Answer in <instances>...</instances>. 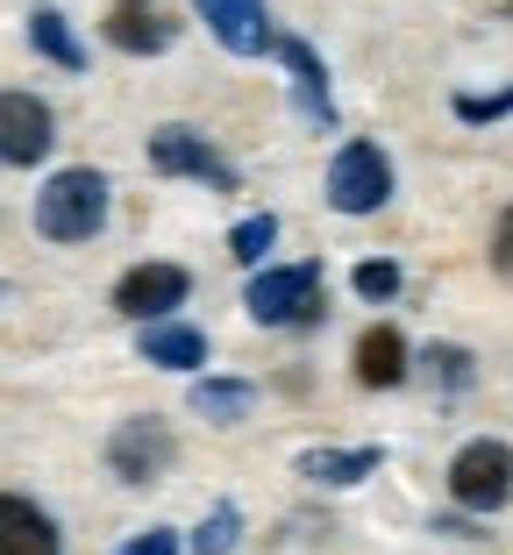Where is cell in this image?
<instances>
[{
  "label": "cell",
  "mask_w": 513,
  "mask_h": 555,
  "mask_svg": "<svg viewBox=\"0 0 513 555\" xmlns=\"http://www.w3.org/2000/svg\"><path fill=\"white\" fill-rule=\"evenodd\" d=\"M513 115V86H499V93H457V121H499Z\"/></svg>",
  "instance_id": "cell-22"
},
{
  "label": "cell",
  "mask_w": 513,
  "mask_h": 555,
  "mask_svg": "<svg viewBox=\"0 0 513 555\" xmlns=\"http://www.w3.org/2000/svg\"><path fill=\"white\" fill-rule=\"evenodd\" d=\"M399 377H407V335H399V327H364V335H357V385L393 392Z\"/></svg>",
  "instance_id": "cell-13"
},
{
  "label": "cell",
  "mask_w": 513,
  "mask_h": 555,
  "mask_svg": "<svg viewBox=\"0 0 513 555\" xmlns=\"http://www.w3.org/2000/svg\"><path fill=\"white\" fill-rule=\"evenodd\" d=\"M29 43H36V57H50L57 72H86V43L72 36V22L57 15V8H36L29 15Z\"/></svg>",
  "instance_id": "cell-17"
},
{
  "label": "cell",
  "mask_w": 513,
  "mask_h": 555,
  "mask_svg": "<svg viewBox=\"0 0 513 555\" xmlns=\"http://www.w3.org/2000/svg\"><path fill=\"white\" fill-rule=\"evenodd\" d=\"M349 285H357L364 299H393V293H399V263H385V257H364L357 271H349Z\"/></svg>",
  "instance_id": "cell-21"
},
{
  "label": "cell",
  "mask_w": 513,
  "mask_h": 555,
  "mask_svg": "<svg viewBox=\"0 0 513 555\" xmlns=\"http://www.w3.org/2000/svg\"><path fill=\"white\" fill-rule=\"evenodd\" d=\"M185 293H193V278H185L179 263H136L115 285V313H129V321H165L171 307H185Z\"/></svg>",
  "instance_id": "cell-7"
},
{
  "label": "cell",
  "mask_w": 513,
  "mask_h": 555,
  "mask_svg": "<svg viewBox=\"0 0 513 555\" xmlns=\"http://www.w3.org/2000/svg\"><path fill=\"white\" fill-rule=\"evenodd\" d=\"M379 463H385V449H307V456H299V477H307V485L343 491V485L379 477Z\"/></svg>",
  "instance_id": "cell-14"
},
{
  "label": "cell",
  "mask_w": 513,
  "mask_h": 555,
  "mask_svg": "<svg viewBox=\"0 0 513 555\" xmlns=\"http://www.w3.org/2000/svg\"><path fill=\"white\" fill-rule=\"evenodd\" d=\"M50 107L36 93H0V164H36L50 157Z\"/></svg>",
  "instance_id": "cell-8"
},
{
  "label": "cell",
  "mask_w": 513,
  "mask_h": 555,
  "mask_svg": "<svg viewBox=\"0 0 513 555\" xmlns=\"http://www.w3.org/2000/svg\"><path fill=\"white\" fill-rule=\"evenodd\" d=\"M271 50H279L285 72H293V115L307 121V129H329V121H335V100H329V65L315 57V43H299V36H279Z\"/></svg>",
  "instance_id": "cell-10"
},
{
  "label": "cell",
  "mask_w": 513,
  "mask_h": 555,
  "mask_svg": "<svg viewBox=\"0 0 513 555\" xmlns=\"http://www.w3.org/2000/svg\"><path fill=\"white\" fill-rule=\"evenodd\" d=\"M435 371V385H443V392H464L471 377H478V363H471V349H457V343H435L428 357H421Z\"/></svg>",
  "instance_id": "cell-20"
},
{
  "label": "cell",
  "mask_w": 513,
  "mask_h": 555,
  "mask_svg": "<svg viewBox=\"0 0 513 555\" xmlns=\"http://www.w3.org/2000/svg\"><path fill=\"white\" fill-rule=\"evenodd\" d=\"M393 199V164L379 143H343L329 164V207L335 214H379Z\"/></svg>",
  "instance_id": "cell-5"
},
{
  "label": "cell",
  "mask_w": 513,
  "mask_h": 555,
  "mask_svg": "<svg viewBox=\"0 0 513 555\" xmlns=\"http://www.w3.org/2000/svg\"><path fill=\"white\" fill-rule=\"evenodd\" d=\"M449 499L464 513H499L513 499V449L506 441H464L457 456H449Z\"/></svg>",
  "instance_id": "cell-3"
},
{
  "label": "cell",
  "mask_w": 513,
  "mask_h": 555,
  "mask_svg": "<svg viewBox=\"0 0 513 555\" xmlns=\"http://www.w3.org/2000/svg\"><path fill=\"white\" fill-rule=\"evenodd\" d=\"M271 243H279V214H249V221H235V229H229V257L249 263V271L265 263Z\"/></svg>",
  "instance_id": "cell-18"
},
{
  "label": "cell",
  "mask_w": 513,
  "mask_h": 555,
  "mask_svg": "<svg viewBox=\"0 0 513 555\" xmlns=\"http://www.w3.org/2000/svg\"><path fill=\"white\" fill-rule=\"evenodd\" d=\"M179 22H171L165 0H115L107 8V43L129 50V57H150V50H171Z\"/></svg>",
  "instance_id": "cell-11"
},
{
  "label": "cell",
  "mask_w": 513,
  "mask_h": 555,
  "mask_svg": "<svg viewBox=\"0 0 513 555\" xmlns=\"http://www.w3.org/2000/svg\"><path fill=\"white\" fill-rule=\"evenodd\" d=\"M150 171H165V179H200L207 193H235V164L221 157L207 135H193L185 121H165V129H150Z\"/></svg>",
  "instance_id": "cell-4"
},
{
  "label": "cell",
  "mask_w": 513,
  "mask_h": 555,
  "mask_svg": "<svg viewBox=\"0 0 513 555\" xmlns=\"http://www.w3.org/2000/svg\"><path fill=\"white\" fill-rule=\"evenodd\" d=\"M235 534H243V513L221 499V506L193 527V555H235Z\"/></svg>",
  "instance_id": "cell-19"
},
{
  "label": "cell",
  "mask_w": 513,
  "mask_h": 555,
  "mask_svg": "<svg viewBox=\"0 0 513 555\" xmlns=\"http://www.w3.org/2000/svg\"><path fill=\"white\" fill-rule=\"evenodd\" d=\"M492 271L513 278V207L499 214V229H492Z\"/></svg>",
  "instance_id": "cell-24"
},
{
  "label": "cell",
  "mask_w": 513,
  "mask_h": 555,
  "mask_svg": "<svg viewBox=\"0 0 513 555\" xmlns=\"http://www.w3.org/2000/svg\"><path fill=\"white\" fill-rule=\"evenodd\" d=\"M257 327H321L329 321V293H321V263H265L243 293Z\"/></svg>",
  "instance_id": "cell-1"
},
{
  "label": "cell",
  "mask_w": 513,
  "mask_h": 555,
  "mask_svg": "<svg viewBox=\"0 0 513 555\" xmlns=\"http://www.w3.org/2000/svg\"><path fill=\"white\" fill-rule=\"evenodd\" d=\"M193 8H200V22L221 36V50H235V57H257V50L279 43L265 0H193Z\"/></svg>",
  "instance_id": "cell-9"
},
{
  "label": "cell",
  "mask_w": 513,
  "mask_h": 555,
  "mask_svg": "<svg viewBox=\"0 0 513 555\" xmlns=\"http://www.w3.org/2000/svg\"><path fill=\"white\" fill-rule=\"evenodd\" d=\"M171 456H179V441H171V427L157 421V413L121 421L115 435H107V470H115L121 485H157V477L171 470Z\"/></svg>",
  "instance_id": "cell-6"
},
{
  "label": "cell",
  "mask_w": 513,
  "mask_h": 555,
  "mask_svg": "<svg viewBox=\"0 0 513 555\" xmlns=\"http://www.w3.org/2000/svg\"><path fill=\"white\" fill-rule=\"evenodd\" d=\"M0 555H57V527H50L43 506L0 491Z\"/></svg>",
  "instance_id": "cell-12"
},
{
  "label": "cell",
  "mask_w": 513,
  "mask_h": 555,
  "mask_svg": "<svg viewBox=\"0 0 513 555\" xmlns=\"http://www.w3.org/2000/svg\"><path fill=\"white\" fill-rule=\"evenodd\" d=\"M143 363H165V371H200L207 363V335L185 321H143Z\"/></svg>",
  "instance_id": "cell-15"
},
{
  "label": "cell",
  "mask_w": 513,
  "mask_h": 555,
  "mask_svg": "<svg viewBox=\"0 0 513 555\" xmlns=\"http://www.w3.org/2000/svg\"><path fill=\"white\" fill-rule=\"evenodd\" d=\"M100 221H107V179H100L93 164L50 171L43 193H36V235H50V243H86Z\"/></svg>",
  "instance_id": "cell-2"
},
{
  "label": "cell",
  "mask_w": 513,
  "mask_h": 555,
  "mask_svg": "<svg viewBox=\"0 0 513 555\" xmlns=\"http://www.w3.org/2000/svg\"><path fill=\"white\" fill-rule=\"evenodd\" d=\"M193 413H207L215 427H235L249 421V406H257V385H243V377H193Z\"/></svg>",
  "instance_id": "cell-16"
},
{
  "label": "cell",
  "mask_w": 513,
  "mask_h": 555,
  "mask_svg": "<svg viewBox=\"0 0 513 555\" xmlns=\"http://www.w3.org/2000/svg\"><path fill=\"white\" fill-rule=\"evenodd\" d=\"M121 555H179V534H171V527H143V534H129Z\"/></svg>",
  "instance_id": "cell-23"
}]
</instances>
